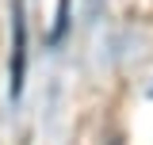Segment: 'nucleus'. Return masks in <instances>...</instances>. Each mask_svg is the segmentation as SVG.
<instances>
[{
	"label": "nucleus",
	"mask_w": 153,
	"mask_h": 145,
	"mask_svg": "<svg viewBox=\"0 0 153 145\" xmlns=\"http://www.w3.org/2000/svg\"><path fill=\"white\" fill-rule=\"evenodd\" d=\"M16 46H12V95L23 92V72H27V23H23V8L16 4Z\"/></svg>",
	"instance_id": "nucleus-1"
}]
</instances>
